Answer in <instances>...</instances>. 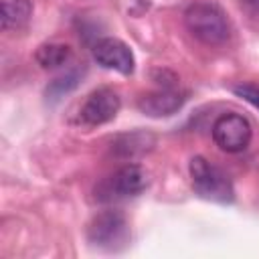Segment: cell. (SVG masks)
<instances>
[{
  "label": "cell",
  "mask_w": 259,
  "mask_h": 259,
  "mask_svg": "<svg viewBox=\"0 0 259 259\" xmlns=\"http://www.w3.org/2000/svg\"><path fill=\"white\" fill-rule=\"evenodd\" d=\"M121 107L119 95L109 87H99L87 95L83 105L79 107L77 121L85 127H95L111 121Z\"/></svg>",
  "instance_id": "8992f818"
},
{
  "label": "cell",
  "mask_w": 259,
  "mask_h": 259,
  "mask_svg": "<svg viewBox=\"0 0 259 259\" xmlns=\"http://www.w3.org/2000/svg\"><path fill=\"white\" fill-rule=\"evenodd\" d=\"M251 136H253L251 123L241 113H233V111L223 113L212 123V140L227 154L243 152L249 146Z\"/></svg>",
  "instance_id": "277c9868"
},
{
  "label": "cell",
  "mask_w": 259,
  "mask_h": 259,
  "mask_svg": "<svg viewBox=\"0 0 259 259\" xmlns=\"http://www.w3.org/2000/svg\"><path fill=\"white\" fill-rule=\"evenodd\" d=\"M233 93L243 97L247 103H251L253 107L259 109V85H253V83H239V85H233Z\"/></svg>",
  "instance_id": "4fadbf2b"
},
{
  "label": "cell",
  "mask_w": 259,
  "mask_h": 259,
  "mask_svg": "<svg viewBox=\"0 0 259 259\" xmlns=\"http://www.w3.org/2000/svg\"><path fill=\"white\" fill-rule=\"evenodd\" d=\"M156 144V138L150 132H130V134H121L113 140L111 148L119 158H138L146 152H150Z\"/></svg>",
  "instance_id": "9c48e42d"
},
{
  "label": "cell",
  "mask_w": 259,
  "mask_h": 259,
  "mask_svg": "<svg viewBox=\"0 0 259 259\" xmlns=\"http://www.w3.org/2000/svg\"><path fill=\"white\" fill-rule=\"evenodd\" d=\"M148 172L140 164H123L97 188L99 200L132 198L148 188Z\"/></svg>",
  "instance_id": "3957f363"
},
{
  "label": "cell",
  "mask_w": 259,
  "mask_h": 259,
  "mask_svg": "<svg viewBox=\"0 0 259 259\" xmlns=\"http://www.w3.org/2000/svg\"><path fill=\"white\" fill-rule=\"evenodd\" d=\"M32 14L30 0H4L2 2V28L4 30H16L22 28Z\"/></svg>",
  "instance_id": "30bf717a"
},
{
  "label": "cell",
  "mask_w": 259,
  "mask_h": 259,
  "mask_svg": "<svg viewBox=\"0 0 259 259\" xmlns=\"http://www.w3.org/2000/svg\"><path fill=\"white\" fill-rule=\"evenodd\" d=\"M188 172H190L192 188L200 198L212 200V202H223V204L235 200V188H233L231 178L227 176L225 170H221L206 158L194 156L190 160Z\"/></svg>",
  "instance_id": "6da1fadb"
},
{
  "label": "cell",
  "mask_w": 259,
  "mask_h": 259,
  "mask_svg": "<svg viewBox=\"0 0 259 259\" xmlns=\"http://www.w3.org/2000/svg\"><path fill=\"white\" fill-rule=\"evenodd\" d=\"M93 59L97 61V65L111 69V71H117L121 75H132L134 67H136V59H134L132 49L123 40L113 38V36L99 38L93 45Z\"/></svg>",
  "instance_id": "ba28073f"
},
{
  "label": "cell",
  "mask_w": 259,
  "mask_h": 259,
  "mask_svg": "<svg viewBox=\"0 0 259 259\" xmlns=\"http://www.w3.org/2000/svg\"><path fill=\"white\" fill-rule=\"evenodd\" d=\"M188 99V93L174 85H160V89L138 97V109L150 117H168L176 113Z\"/></svg>",
  "instance_id": "52a82bcc"
},
{
  "label": "cell",
  "mask_w": 259,
  "mask_h": 259,
  "mask_svg": "<svg viewBox=\"0 0 259 259\" xmlns=\"http://www.w3.org/2000/svg\"><path fill=\"white\" fill-rule=\"evenodd\" d=\"M81 75H83L81 69H69V71H65L63 75L55 77V79L47 85V89H45L47 99H49V101H59L63 95H67L69 91H73V89L79 85Z\"/></svg>",
  "instance_id": "7c38bea8"
},
{
  "label": "cell",
  "mask_w": 259,
  "mask_h": 259,
  "mask_svg": "<svg viewBox=\"0 0 259 259\" xmlns=\"http://www.w3.org/2000/svg\"><path fill=\"white\" fill-rule=\"evenodd\" d=\"M184 24L188 32L204 45H223L231 30L223 10L208 2H196L186 8Z\"/></svg>",
  "instance_id": "7a4b0ae2"
},
{
  "label": "cell",
  "mask_w": 259,
  "mask_h": 259,
  "mask_svg": "<svg viewBox=\"0 0 259 259\" xmlns=\"http://www.w3.org/2000/svg\"><path fill=\"white\" fill-rule=\"evenodd\" d=\"M87 239L91 245L101 249H115L127 239V223L121 210L109 208L95 214L87 227Z\"/></svg>",
  "instance_id": "5b68a950"
},
{
  "label": "cell",
  "mask_w": 259,
  "mask_h": 259,
  "mask_svg": "<svg viewBox=\"0 0 259 259\" xmlns=\"http://www.w3.org/2000/svg\"><path fill=\"white\" fill-rule=\"evenodd\" d=\"M71 59V47L61 45V42H45L36 49L34 61L42 69H57L63 67Z\"/></svg>",
  "instance_id": "8fae6325"
}]
</instances>
